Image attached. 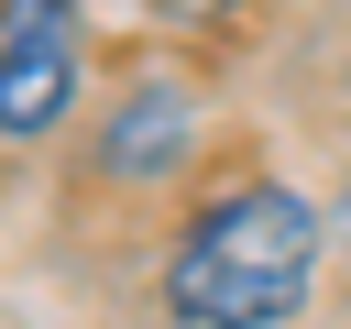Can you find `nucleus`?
<instances>
[{
    "label": "nucleus",
    "instance_id": "obj_1",
    "mask_svg": "<svg viewBox=\"0 0 351 329\" xmlns=\"http://www.w3.org/2000/svg\"><path fill=\"white\" fill-rule=\"evenodd\" d=\"M307 285H318V197H296L285 175L219 186L165 252L176 329H285L307 307Z\"/></svg>",
    "mask_w": 351,
    "mask_h": 329
},
{
    "label": "nucleus",
    "instance_id": "obj_2",
    "mask_svg": "<svg viewBox=\"0 0 351 329\" xmlns=\"http://www.w3.org/2000/svg\"><path fill=\"white\" fill-rule=\"evenodd\" d=\"M77 99V0H0V143L55 132Z\"/></svg>",
    "mask_w": 351,
    "mask_h": 329
},
{
    "label": "nucleus",
    "instance_id": "obj_3",
    "mask_svg": "<svg viewBox=\"0 0 351 329\" xmlns=\"http://www.w3.org/2000/svg\"><path fill=\"white\" fill-rule=\"evenodd\" d=\"M197 143V88L176 66H143L121 88V110L99 121V175H176Z\"/></svg>",
    "mask_w": 351,
    "mask_h": 329
},
{
    "label": "nucleus",
    "instance_id": "obj_4",
    "mask_svg": "<svg viewBox=\"0 0 351 329\" xmlns=\"http://www.w3.org/2000/svg\"><path fill=\"white\" fill-rule=\"evenodd\" d=\"M143 11H165V22H230V11H252V0H143Z\"/></svg>",
    "mask_w": 351,
    "mask_h": 329
},
{
    "label": "nucleus",
    "instance_id": "obj_5",
    "mask_svg": "<svg viewBox=\"0 0 351 329\" xmlns=\"http://www.w3.org/2000/svg\"><path fill=\"white\" fill-rule=\"evenodd\" d=\"M340 230H351V186H340Z\"/></svg>",
    "mask_w": 351,
    "mask_h": 329
}]
</instances>
